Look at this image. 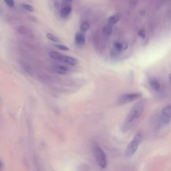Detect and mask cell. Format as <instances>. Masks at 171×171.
Returning <instances> with one entry per match:
<instances>
[{"instance_id": "cell-6", "label": "cell", "mask_w": 171, "mask_h": 171, "mask_svg": "<svg viewBox=\"0 0 171 171\" xmlns=\"http://www.w3.org/2000/svg\"><path fill=\"white\" fill-rule=\"evenodd\" d=\"M59 61L71 66H76L78 63V61L76 59L72 57L63 55V54L61 56Z\"/></svg>"}, {"instance_id": "cell-7", "label": "cell", "mask_w": 171, "mask_h": 171, "mask_svg": "<svg viewBox=\"0 0 171 171\" xmlns=\"http://www.w3.org/2000/svg\"><path fill=\"white\" fill-rule=\"evenodd\" d=\"M75 43L77 46H83L85 43V36L82 34L78 33L76 34L75 38Z\"/></svg>"}, {"instance_id": "cell-25", "label": "cell", "mask_w": 171, "mask_h": 171, "mask_svg": "<svg viewBox=\"0 0 171 171\" xmlns=\"http://www.w3.org/2000/svg\"><path fill=\"white\" fill-rule=\"evenodd\" d=\"M54 5L56 7H57L59 6V3L57 1H55L54 3Z\"/></svg>"}, {"instance_id": "cell-15", "label": "cell", "mask_w": 171, "mask_h": 171, "mask_svg": "<svg viewBox=\"0 0 171 171\" xmlns=\"http://www.w3.org/2000/svg\"><path fill=\"white\" fill-rule=\"evenodd\" d=\"M46 36L47 38H48L49 40L54 43H58L60 42L59 39L57 36L51 33L47 34Z\"/></svg>"}, {"instance_id": "cell-2", "label": "cell", "mask_w": 171, "mask_h": 171, "mask_svg": "<svg viewBox=\"0 0 171 171\" xmlns=\"http://www.w3.org/2000/svg\"><path fill=\"white\" fill-rule=\"evenodd\" d=\"M142 134L141 132L139 131L136 134L125 150V154L126 157L129 158L135 154L139 144L142 141Z\"/></svg>"}, {"instance_id": "cell-18", "label": "cell", "mask_w": 171, "mask_h": 171, "mask_svg": "<svg viewBox=\"0 0 171 171\" xmlns=\"http://www.w3.org/2000/svg\"><path fill=\"white\" fill-rule=\"evenodd\" d=\"M53 45L54 47L57 48L58 49L60 50H62V51H69L70 49L69 48L65 45L58 44H55V43L53 44Z\"/></svg>"}, {"instance_id": "cell-13", "label": "cell", "mask_w": 171, "mask_h": 171, "mask_svg": "<svg viewBox=\"0 0 171 171\" xmlns=\"http://www.w3.org/2000/svg\"><path fill=\"white\" fill-rule=\"evenodd\" d=\"M63 54L56 51H51L49 53V56L52 59L59 60Z\"/></svg>"}, {"instance_id": "cell-14", "label": "cell", "mask_w": 171, "mask_h": 171, "mask_svg": "<svg viewBox=\"0 0 171 171\" xmlns=\"http://www.w3.org/2000/svg\"><path fill=\"white\" fill-rule=\"evenodd\" d=\"M90 28V24L87 22H84L81 25L80 30L82 32H86Z\"/></svg>"}, {"instance_id": "cell-21", "label": "cell", "mask_w": 171, "mask_h": 171, "mask_svg": "<svg viewBox=\"0 0 171 171\" xmlns=\"http://www.w3.org/2000/svg\"><path fill=\"white\" fill-rule=\"evenodd\" d=\"M138 35L141 38H144L145 36V31L144 29H141L138 31Z\"/></svg>"}, {"instance_id": "cell-16", "label": "cell", "mask_w": 171, "mask_h": 171, "mask_svg": "<svg viewBox=\"0 0 171 171\" xmlns=\"http://www.w3.org/2000/svg\"><path fill=\"white\" fill-rule=\"evenodd\" d=\"M113 47L114 49L118 52L122 51V43L115 41L113 43Z\"/></svg>"}, {"instance_id": "cell-5", "label": "cell", "mask_w": 171, "mask_h": 171, "mask_svg": "<svg viewBox=\"0 0 171 171\" xmlns=\"http://www.w3.org/2000/svg\"><path fill=\"white\" fill-rule=\"evenodd\" d=\"M171 106L170 104L164 107L161 112V120L164 124H169L170 121Z\"/></svg>"}, {"instance_id": "cell-22", "label": "cell", "mask_w": 171, "mask_h": 171, "mask_svg": "<svg viewBox=\"0 0 171 171\" xmlns=\"http://www.w3.org/2000/svg\"><path fill=\"white\" fill-rule=\"evenodd\" d=\"M122 51H124V50H126L127 49L128 45L127 43L126 42L122 43Z\"/></svg>"}, {"instance_id": "cell-4", "label": "cell", "mask_w": 171, "mask_h": 171, "mask_svg": "<svg viewBox=\"0 0 171 171\" xmlns=\"http://www.w3.org/2000/svg\"><path fill=\"white\" fill-rule=\"evenodd\" d=\"M140 93H129L121 96L117 100V104L118 105H122L133 102L141 97Z\"/></svg>"}, {"instance_id": "cell-20", "label": "cell", "mask_w": 171, "mask_h": 171, "mask_svg": "<svg viewBox=\"0 0 171 171\" xmlns=\"http://www.w3.org/2000/svg\"><path fill=\"white\" fill-rule=\"evenodd\" d=\"M137 1H129V6L131 9H134L136 6Z\"/></svg>"}, {"instance_id": "cell-10", "label": "cell", "mask_w": 171, "mask_h": 171, "mask_svg": "<svg viewBox=\"0 0 171 171\" xmlns=\"http://www.w3.org/2000/svg\"><path fill=\"white\" fill-rule=\"evenodd\" d=\"M53 69L54 72L61 74H67L68 72V68L62 66H56L54 67Z\"/></svg>"}, {"instance_id": "cell-12", "label": "cell", "mask_w": 171, "mask_h": 171, "mask_svg": "<svg viewBox=\"0 0 171 171\" xmlns=\"http://www.w3.org/2000/svg\"><path fill=\"white\" fill-rule=\"evenodd\" d=\"M110 25H107L105 26L103 31V33L104 36L106 37H109L112 33V28Z\"/></svg>"}, {"instance_id": "cell-17", "label": "cell", "mask_w": 171, "mask_h": 171, "mask_svg": "<svg viewBox=\"0 0 171 171\" xmlns=\"http://www.w3.org/2000/svg\"><path fill=\"white\" fill-rule=\"evenodd\" d=\"M20 7L24 9L25 10L29 11H34V8L33 6L30 5V4L23 3L20 4Z\"/></svg>"}, {"instance_id": "cell-19", "label": "cell", "mask_w": 171, "mask_h": 171, "mask_svg": "<svg viewBox=\"0 0 171 171\" xmlns=\"http://www.w3.org/2000/svg\"><path fill=\"white\" fill-rule=\"evenodd\" d=\"M7 5L10 8H13L14 7L15 3L14 1L12 0H6L4 1Z\"/></svg>"}, {"instance_id": "cell-3", "label": "cell", "mask_w": 171, "mask_h": 171, "mask_svg": "<svg viewBox=\"0 0 171 171\" xmlns=\"http://www.w3.org/2000/svg\"><path fill=\"white\" fill-rule=\"evenodd\" d=\"M93 151L98 165L102 169L105 168L107 165L106 157L103 150L98 145L95 144Z\"/></svg>"}, {"instance_id": "cell-23", "label": "cell", "mask_w": 171, "mask_h": 171, "mask_svg": "<svg viewBox=\"0 0 171 171\" xmlns=\"http://www.w3.org/2000/svg\"><path fill=\"white\" fill-rule=\"evenodd\" d=\"M146 13V11L145 10H141L140 12V14L141 16L143 17L144 16V15Z\"/></svg>"}, {"instance_id": "cell-11", "label": "cell", "mask_w": 171, "mask_h": 171, "mask_svg": "<svg viewBox=\"0 0 171 171\" xmlns=\"http://www.w3.org/2000/svg\"><path fill=\"white\" fill-rule=\"evenodd\" d=\"M120 20V17L118 15H115L111 16L108 18V23L110 26L115 24Z\"/></svg>"}, {"instance_id": "cell-9", "label": "cell", "mask_w": 171, "mask_h": 171, "mask_svg": "<svg viewBox=\"0 0 171 171\" xmlns=\"http://www.w3.org/2000/svg\"><path fill=\"white\" fill-rule=\"evenodd\" d=\"M72 10V8L70 6H67L61 9L60 11V16L63 19H65L67 17Z\"/></svg>"}, {"instance_id": "cell-1", "label": "cell", "mask_w": 171, "mask_h": 171, "mask_svg": "<svg viewBox=\"0 0 171 171\" xmlns=\"http://www.w3.org/2000/svg\"><path fill=\"white\" fill-rule=\"evenodd\" d=\"M144 108L143 101L139 102L134 105L123 124L121 130L123 133H127L131 128L142 115Z\"/></svg>"}, {"instance_id": "cell-24", "label": "cell", "mask_w": 171, "mask_h": 171, "mask_svg": "<svg viewBox=\"0 0 171 171\" xmlns=\"http://www.w3.org/2000/svg\"><path fill=\"white\" fill-rule=\"evenodd\" d=\"M3 164L1 161L0 160V171L3 170Z\"/></svg>"}, {"instance_id": "cell-8", "label": "cell", "mask_w": 171, "mask_h": 171, "mask_svg": "<svg viewBox=\"0 0 171 171\" xmlns=\"http://www.w3.org/2000/svg\"><path fill=\"white\" fill-rule=\"evenodd\" d=\"M150 85L153 90L156 92H158L160 90L161 85L157 79L152 78L150 80Z\"/></svg>"}]
</instances>
